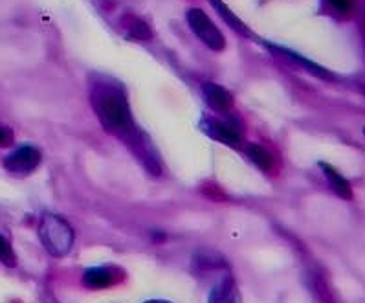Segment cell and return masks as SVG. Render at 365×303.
<instances>
[{"label": "cell", "instance_id": "cell-9", "mask_svg": "<svg viewBox=\"0 0 365 303\" xmlns=\"http://www.w3.org/2000/svg\"><path fill=\"white\" fill-rule=\"evenodd\" d=\"M319 165H322L325 177L329 178V184H331L332 190H334L336 193L341 197V199H351L352 197L351 184H349V182L345 180V178L341 177V175H339L334 168H331L329 164H319Z\"/></svg>", "mask_w": 365, "mask_h": 303}, {"label": "cell", "instance_id": "cell-13", "mask_svg": "<svg viewBox=\"0 0 365 303\" xmlns=\"http://www.w3.org/2000/svg\"><path fill=\"white\" fill-rule=\"evenodd\" d=\"M0 260L4 261L6 265H15L14 250L9 247V242L0 235Z\"/></svg>", "mask_w": 365, "mask_h": 303}, {"label": "cell", "instance_id": "cell-16", "mask_svg": "<svg viewBox=\"0 0 365 303\" xmlns=\"http://www.w3.org/2000/svg\"><path fill=\"white\" fill-rule=\"evenodd\" d=\"M150 303H169V302H150Z\"/></svg>", "mask_w": 365, "mask_h": 303}, {"label": "cell", "instance_id": "cell-4", "mask_svg": "<svg viewBox=\"0 0 365 303\" xmlns=\"http://www.w3.org/2000/svg\"><path fill=\"white\" fill-rule=\"evenodd\" d=\"M41 164V153L31 145H24V148L17 149L15 153L8 156L4 160V165L8 171L17 175L31 173L37 165Z\"/></svg>", "mask_w": 365, "mask_h": 303}, {"label": "cell", "instance_id": "cell-1", "mask_svg": "<svg viewBox=\"0 0 365 303\" xmlns=\"http://www.w3.org/2000/svg\"><path fill=\"white\" fill-rule=\"evenodd\" d=\"M92 107L98 114L101 125L125 140L134 136V120L130 114L129 101L118 85L112 83H96L91 94Z\"/></svg>", "mask_w": 365, "mask_h": 303}, {"label": "cell", "instance_id": "cell-15", "mask_svg": "<svg viewBox=\"0 0 365 303\" xmlns=\"http://www.w3.org/2000/svg\"><path fill=\"white\" fill-rule=\"evenodd\" d=\"M336 11H341V14H347L351 9V0H327Z\"/></svg>", "mask_w": 365, "mask_h": 303}, {"label": "cell", "instance_id": "cell-5", "mask_svg": "<svg viewBox=\"0 0 365 303\" xmlns=\"http://www.w3.org/2000/svg\"><path fill=\"white\" fill-rule=\"evenodd\" d=\"M202 129L206 130L207 135H210L213 140L226 143V145H232V148H239L242 142L241 133H239L233 125L226 123V121L207 118V120H204Z\"/></svg>", "mask_w": 365, "mask_h": 303}, {"label": "cell", "instance_id": "cell-12", "mask_svg": "<svg viewBox=\"0 0 365 303\" xmlns=\"http://www.w3.org/2000/svg\"><path fill=\"white\" fill-rule=\"evenodd\" d=\"M129 24H127V28H129V34L134 35L136 39H149L150 37V30L147 28L145 22L138 21L136 17H129Z\"/></svg>", "mask_w": 365, "mask_h": 303}, {"label": "cell", "instance_id": "cell-6", "mask_svg": "<svg viewBox=\"0 0 365 303\" xmlns=\"http://www.w3.org/2000/svg\"><path fill=\"white\" fill-rule=\"evenodd\" d=\"M202 96L206 103L217 113H228L233 105V98L228 91L215 83H206L202 87Z\"/></svg>", "mask_w": 365, "mask_h": 303}, {"label": "cell", "instance_id": "cell-7", "mask_svg": "<svg viewBox=\"0 0 365 303\" xmlns=\"http://www.w3.org/2000/svg\"><path fill=\"white\" fill-rule=\"evenodd\" d=\"M210 303H242L241 294H239L232 277L220 282L215 289L211 290Z\"/></svg>", "mask_w": 365, "mask_h": 303}, {"label": "cell", "instance_id": "cell-2", "mask_svg": "<svg viewBox=\"0 0 365 303\" xmlns=\"http://www.w3.org/2000/svg\"><path fill=\"white\" fill-rule=\"evenodd\" d=\"M39 235L46 248L52 256L61 257L66 256L72 250L73 245V230L65 219L53 213H44L39 225Z\"/></svg>", "mask_w": 365, "mask_h": 303}, {"label": "cell", "instance_id": "cell-10", "mask_svg": "<svg viewBox=\"0 0 365 303\" xmlns=\"http://www.w3.org/2000/svg\"><path fill=\"white\" fill-rule=\"evenodd\" d=\"M248 156H250V160L254 162L257 168H261L262 171H270V169L274 168V156L270 155V151L261 148V145H255V143L254 145H250Z\"/></svg>", "mask_w": 365, "mask_h": 303}, {"label": "cell", "instance_id": "cell-8", "mask_svg": "<svg viewBox=\"0 0 365 303\" xmlns=\"http://www.w3.org/2000/svg\"><path fill=\"white\" fill-rule=\"evenodd\" d=\"M83 283L86 287H92V289H107L114 283V277L112 272L105 267H96V269H88L83 276Z\"/></svg>", "mask_w": 365, "mask_h": 303}, {"label": "cell", "instance_id": "cell-11", "mask_svg": "<svg viewBox=\"0 0 365 303\" xmlns=\"http://www.w3.org/2000/svg\"><path fill=\"white\" fill-rule=\"evenodd\" d=\"M211 2H213V6H215V8H217V11H219L220 17H222L224 21L228 22V24H230V26L233 28V30L241 31V34L250 35V31L246 30L245 24H242V22L239 21V19H237L235 15H233L228 8H226V4H222V2H220V0H211Z\"/></svg>", "mask_w": 365, "mask_h": 303}, {"label": "cell", "instance_id": "cell-3", "mask_svg": "<svg viewBox=\"0 0 365 303\" xmlns=\"http://www.w3.org/2000/svg\"><path fill=\"white\" fill-rule=\"evenodd\" d=\"M185 19H187V24H190L191 30L195 31L198 39L202 41L207 48L215 50V52H222L226 48V41H224L222 31L217 28V24L204 14L200 8H191L187 14H185Z\"/></svg>", "mask_w": 365, "mask_h": 303}, {"label": "cell", "instance_id": "cell-14", "mask_svg": "<svg viewBox=\"0 0 365 303\" xmlns=\"http://www.w3.org/2000/svg\"><path fill=\"white\" fill-rule=\"evenodd\" d=\"M11 140H14L11 130H9L6 125H2V123H0V148H6V145H9V143H11Z\"/></svg>", "mask_w": 365, "mask_h": 303}]
</instances>
